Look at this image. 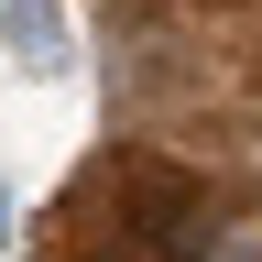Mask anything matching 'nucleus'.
<instances>
[{
    "instance_id": "obj_1",
    "label": "nucleus",
    "mask_w": 262,
    "mask_h": 262,
    "mask_svg": "<svg viewBox=\"0 0 262 262\" xmlns=\"http://www.w3.org/2000/svg\"><path fill=\"white\" fill-rule=\"evenodd\" d=\"M0 55H11V66H33V77H55V66L77 55L66 0H0Z\"/></svg>"
},
{
    "instance_id": "obj_2",
    "label": "nucleus",
    "mask_w": 262,
    "mask_h": 262,
    "mask_svg": "<svg viewBox=\"0 0 262 262\" xmlns=\"http://www.w3.org/2000/svg\"><path fill=\"white\" fill-rule=\"evenodd\" d=\"M0 241H11V229H0Z\"/></svg>"
}]
</instances>
